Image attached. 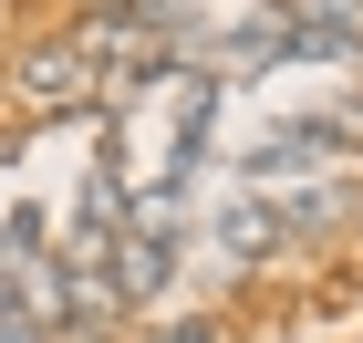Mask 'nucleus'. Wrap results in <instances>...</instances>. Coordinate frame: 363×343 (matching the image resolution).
Returning <instances> with one entry per match:
<instances>
[{"mask_svg":"<svg viewBox=\"0 0 363 343\" xmlns=\"http://www.w3.org/2000/svg\"><path fill=\"white\" fill-rule=\"evenodd\" d=\"M11 84H21V94H94V53H84V42H42Z\"/></svg>","mask_w":363,"mask_h":343,"instance_id":"obj_1","label":"nucleus"},{"mask_svg":"<svg viewBox=\"0 0 363 343\" xmlns=\"http://www.w3.org/2000/svg\"><path fill=\"white\" fill-rule=\"evenodd\" d=\"M280 229H322V219H353V187L342 177H301V187H280V208H270Z\"/></svg>","mask_w":363,"mask_h":343,"instance_id":"obj_2","label":"nucleus"},{"mask_svg":"<svg viewBox=\"0 0 363 343\" xmlns=\"http://www.w3.org/2000/svg\"><path fill=\"white\" fill-rule=\"evenodd\" d=\"M218 239H228V250H239V260H259V250H280L291 229H280V219H270V208H259V198H239V208H228V219H218Z\"/></svg>","mask_w":363,"mask_h":343,"instance_id":"obj_3","label":"nucleus"}]
</instances>
